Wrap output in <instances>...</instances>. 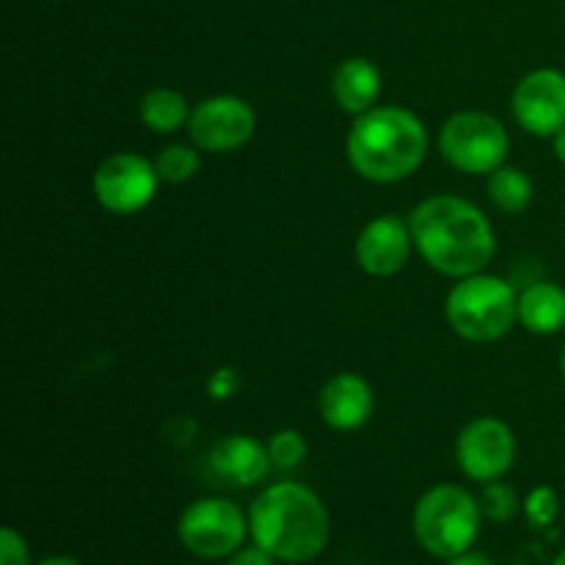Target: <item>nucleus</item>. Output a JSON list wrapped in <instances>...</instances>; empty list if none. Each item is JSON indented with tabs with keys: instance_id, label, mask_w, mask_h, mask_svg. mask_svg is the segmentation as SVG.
I'll return each instance as SVG.
<instances>
[{
	"instance_id": "1",
	"label": "nucleus",
	"mask_w": 565,
	"mask_h": 565,
	"mask_svg": "<svg viewBox=\"0 0 565 565\" xmlns=\"http://www.w3.org/2000/svg\"><path fill=\"white\" fill-rule=\"evenodd\" d=\"M414 246L439 274L463 279L480 274L494 259V226L483 210L458 196H430L412 210Z\"/></svg>"
},
{
	"instance_id": "2",
	"label": "nucleus",
	"mask_w": 565,
	"mask_h": 565,
	"mask_svg": "<svg viewBox=\"0 0 565 565\" xmlns=\"http://www.w3.org/2000/svg\"><path fill=\"white\" fill-rule=\"evenodd\" d=\"M248 533L276 561L312 563L329 546L331 522L323 500L301 483H274L248 508Z\"/></svg>"
},
{
	"instance_id": "3",
	"label": "nucleus",
	"mask_w": 565,
	"mask_h": 565,
	"mask_svg": "<svg viewBox=\"0 0 565 565\" xmlns=\"http://www.w3.org/2000/svg\"><path fill=\"white\" fill-rule=\"evenodd\" d=\"M348 163L370 182H401L423 166L428 132L412 110L386 105L356 116L345 141Z\"/></svg>"
},
{
	"instance_id": "4",
	"label": "nucleus",
	"mask_w": 565,
	"mask_h": 565,
	"mask_svg": "<svg viewBox=\"0 0 565 565\" xmlns=\"http://www.w3.org/2000/svg\"><path fill=\"white\" fill-rule=\"evenodd\" d=\"M480 522L483 511L478 497L452 483L425 491L412 516L417 544L439 561H450L472 550L480 535Z\"/></svg>"
},
{
	"instance_id": "5",
	"label": "nucleus",
	"mask_w": 565,
	"mask_h": 565,
	"mask_svg": "<svg viewBox=\"0 0 565 565\" xmlns=\"http://www.w3.org/2000/svg\"><path fill=\"white\" fill-rule=\"evenodd\" d=\"M447 320L469 342H494L519 320V296L500 276H463L447 296Z\"/></svg>"
},
{
	"instance_id": "6",
	"label": "nucleus",
	"mask_w": 565,
	"mask_h": 565,
	"mask_svg": "<svg viewBox=\"0 0 565 565\" xmlns=\"http://www.w3.org/2000/svg\"><path fill=\"white\" fill-rule=\"evenodd\" d=\"M439 149L447 163L463 174H491L505 166L511 138L497 116L463 110L445 121Z\"/></svg>"
},
{
	"instance_id": "7",
	"label": "nucleus",
	"mask_w": 565,
	"mask_h": 565,
	"mask_svg": "<svg viewBox=\"0 0 565 565\" xmlns=\"http://www.w3.org/2000/svg\"><path fill=\"white\" fill-rule=\"evenodd\" d=\"M180 544L202 561H221L235 555L248 535V516L221 497H204L182 511L177 524Z\"/></svg>"
},
{
	"instance_id": "8",
	"label": "nucleus",
	"mask_w": 565,
	"mask_h": 565,
	"mask_svg": "<svg viewBox=\"0 0 565 565\" xmlns=\"http://www.w3.org/2000/svg\"><path fill=\"white\" fill-rule=\"evenodd\" d=\"M160 174L154 163L132 152H116L94 171V196L108 213L132 215L158 193Z\"/></svg>"
},
{
	"instance_id": "9",
	"label": "nucleus",
	"mask_w": 565,
	"mask_h": 565,
	"mask_svg": "<svg viewBox=\"0 0 565 565\" xmlns=\"http://www.w3.org/2000/svg\"><path fill=\"white\" fill-rule=\"evenodd\" d=\"M456 461L469 480L478 483L500 480L516 461V436L497 417L472 419L458 434Z\"/></svg>"
},
{
	"instance_id": "10",
	"label": "nucleus",
	"mask_w": 565,
	"mask_h": 565,
	"mask_svg": "<svg viewBox=\"0 0 565 565\" xmlns=\"http://www.w3.org/2000/svg\"><path fill=\"white\" fill-rule=\"evenodd\" d=\"M188 136L204 152H235L254 136L257 116L252 105L232 94L207 97L191 110Z\"/></svg>"
},
{
	"instance_id": "11",
	"label": "nucleus",
	"mask_w": 565,
	"mask_h": 565,
	"mask_svg": "<svg viewBox=\"0 0 565 565\" xmlns=\"http://www.w3.org/2000/svg\"><path fill=\"white\" fill-rule=\"evenodd\" d=\"M511 108L522 130L552 138L565 127V75L557 70H535L524 75L513 88Z\"/></svg>"
},
{
	"instance_id": "12",
	"label": "nucleus",
	"mask_w": 565,
	"mask_h": 565,
	"mask_svg": "<svg viewBox=\"0 0 565 565\" xmlns=\"http://www.w3.org/2000/svg\"><path fill=\"white\" fill-rule=\"evenodd\" d=\"M412 226L401 221L397 215H379L370 221L356 237V263L364 274L375 279L395 276L397 270L406 268L408 254H412Z\"/></svg>"
},
{
	"instance_id": "13",
	"label": "nucleus",
	"mask_w": 565,
	"mask_h": 565,
	"mask_svg": "<svg viewBox=\"0 0 565 565\" xmlns=\"http://www.w3.org/2000/svg\"><path fill=\"white\" fill-rule=\"evenodd\" d=\"M210 469L215 478L224 483L237 486V489H252L259 480H265L268 469L274 467L268 456V447L257 441L254 436L232 434L215 441L207 456Z\"/></svg>"
},
{
	"instance_id": "14",
	"label": "nucleus",
	"mask_w": 565,
	"mask_h": 565,
	"mask_svg": "<svg viewBox=\"0 0 565 565\" xmlns=\"http://www.w3.org/2000/svg\"><path fill=\"white\" fill-rule=\"evenodd\" d=\"M375 406L373 390L356 373H340L320 392V417L334 430H359Z\"/></svg>"
},
{
	"instance_id": "15",
	"label": "nucleus",
	"mask_w": 565,
	"mask_h": 565,
	"mask_svg": "<svg viewBox=\"0 0 565 565\" xmlns=\"http://www.w3.org/2000/svg\"><path fill=\"white\" fill-rule=\"evenodd\" d=\"M331 94L345 114L362 116L375 108L381 94V72L370 58H345L331 75Z\"/></svg>"
},
{
	"instance_id": "16",
	"label": "nucleus",
	"mask_w": 565,
	"mask_h": 565,
	"mask_svg": "<svg viewBox=\"0 0 565 565\" xmlns=\"http://www.w3.org/2000/svg\"><path fill=\"white\" fill-rule=\"evenodd\" d=\"M519 323L533 334H557L565 329V290L552 281H535L519 296Z\"/></svg>"
},
{
	"instance_id": "17",
	"label": "nucleus",
	"mask_w": 565,
	"mask_h": 565,
	"mask_svg": "<svg viewBox=\"0 0 565 565\" xmlns=\"http://www.w3.org/2000/svg\"><path fill=\"white\" fill-rule=\"evenodd\" d=\"M138 116L152 132H174L191 119V105L174 88H152L143 94Z\"/></svg>"
},
{
	"instance_id": "18",
	"label": "nucleus",
	"mask_w": 565,
	"mask_h": 565,
	"mask_svg": "<svg viewBox=\"0 0 565 565\" xmlns=\"http://www.w3.org/2000/svg\"><path fill=\"white\" fill-rule=\"evenodd\" d=\"M489 196L502 213H524L533 202V182L516 166H500L489 174Z\"/></svg>"
},
{
	"instance_id": "19",
	"label": "nucleus",
	"mask_w": 565,
	"mask_h": 565,
	"mask_svg": "<svg viewBox=\"0 0 565 565\" xmlns=\"http://www.w3.org/2000/svg\"><path fill=\"white\" fill-rule=\"evenodd\" d=\"M480 511H483V519L494 524L511 522L519 513V497L511 486L500 483V480H491V483H483V491L478 497Z\"/></svg>"
},
{
	"instance_id": "20",
	"label": "nucleus",
	"mask_w": 565,
	"mask_h": 565,
	"mask_svg": "<svg viewBox=\"0 0 565 565\" xmlns=\"http://www.w3.org/2000/svg\"><path fill=\"white\" fill-rule=\"evenodd\" d=\"M154 169H158L160 180L166 182H188L191 177H196L199 171V152L191 147H182V143H171L154 160Z\"/></svg>"
},
{
	"instance_id": "21",
	"label": "nucleus",
	"mask_w": 565,
	"mask_h": 565,
	"mask_svg": "<svg viewBox=\"0 0 565 565\" xmlns=\"http://www.w3.org/2000/svg\"><path fill=\"white\" fill-rule=\"evenodd\" d=\"M268 456L270 463L279 469H296L301 467L307 458V439L298 430H276L268 441Z\"/></svg>"
},
{
	"instance_id": "22",
	"label": "nucleus",
	"mask_w": 565,
	"mask_h": 565,
	"mask_svg": "<svg viewBox=\"0 0 565 565\" xmlns=\"http://www.w3.org/2000/svg\"><path fill=\"white\" fill-rule=\"evenodd\" d=\"M557 513H561V497L550 486H539L524 500V516L533 527H550V524H555Z\"/></svg>"
},
{
	"instance_id": "23",
	"label": "nucleus",
	"mask_w": 565,
	"mask_h": 565,
	"mask_svg": "<svg viewBox=\"0 0 565 565\" xmlns=\"http://www.w3.org/2000/svg\"><path fill=\"white\" fill-rule=\"evenodd\" d=\"M0 565H31L25 539L14 527L0 530Z\"/></svg>"
},
{
	"instance_id": "24",
	"label": "nucleus",
	"mask_w": 565,
	"mask_h": 565,
	"mask_svg": "<svg viewBox=\"0 0 565 565\" xmlns=\"http://www.w3.org/2000/svg\"><path fill=\"white\" fill-rule=\"evenodd\" d=\"M226 565H276V557L268 555L263 546H241L235 555H230Z\"/></svg>"
},
{
	"instance_id": "25",
	"label": "nucleus",
	"mask_w": 565,
	"mask_h": 565,
	"mask_svg": "<svg viewBox=\"0 0 565 565\" xmlns=\"http://www.w3.org/2000/svg\"><path fill=\"white\" fill-rule=\"evenodd\" d=\"M447 565H497L494 561H491L489 555H483V552H463V555H456L447 561Z\"/></svg>"
},
{
	"instance_id": "26",
	"label": "nucleus",
	"mask_w": 565,
	"mask_h": 565,
	"mask_svg": "<svg viewBox=\"0 0 565 565\" xmlns=\"http://www.w3.org/2000/svg\"><path fill=\"white\" fill-rule=\"evenodd\" d=\"M552 149H555V158L565 166V127L552 136Z\"/></svg>"
},
{
	"instance_id": "27",
	"label": "nucleus",
	"mask_w": 565,
	"mask_h": 565,
	"mask_svg": "<svg viewBox=\"0 0 565 565\" xmlns=\"http://www.w3.org/2000/svg\"><path fill=\"white\" fill-rule=\"evenodd\" d=\"M36 565H83L77 557H70V555H50L44 557V561H39Z\"/></svg>"
},
{
	"instance_id": "28",
	"label": "nucleus",
	"mask_w": 565,
	"mask_h": 565,
	"mask_svg": "<svg viewBox=\"0 0 565 565\" xmlns=\"http://www.w3.org/2000/svg\"><path fill=\"white\" fill-rule=\"evenodd\" d=\"M552 565H565V550L561 552V555L555 557V563H552Z\"/></svg>"
},
{
	"instance_id": "29",
	"label": "nucleus",
	"mask_w": 565,
	"mask_h": 565,
	"mask_svg": "<svg viewBox=\"0 0 565 565\" xmlns=\"http://www.w3.org/2000/svg\"><path fill=\"white\" fill-rule=\"evenodd\" d=\"M561 370H563V379H565V351H563V356H561Z\"/></svg>"
}]
</instances>
